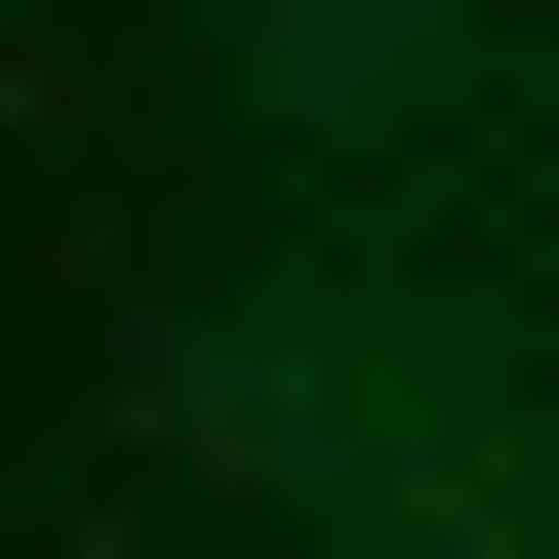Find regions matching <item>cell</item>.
<instances>
[{
	"instance_id": "1",
	"label": "cell",
	"mask_w": 559,
	"mask_h": 559,
	"mask_svg": "<svg viewBox=\"0 0 559 559\" xmlns=\"http://www.w3.org/2000/svg\"><path fill=\"white\" fill-rule=\"evenodd\" d=\"M160 440L200 479H360V520H440V559H559V440L479 360H400V320H160Z\"/></svg>"
},
{
	"instance_id": "2",
	"label": "cell",
	"mask_w": 559,
	"mask_h": 559,
	"mask_svg": "<svg viewBox=\"0 0 559 559\" xmlns=\"http://www.w3.org/2000/svg\"><path fill=\"white\" fill-rule=\"evenodd\" d=\"M200 40H240V81L320 120V160H400V120H479V40H440V0H200Z\"/></svg>"
}]
</instances>
